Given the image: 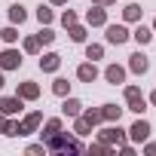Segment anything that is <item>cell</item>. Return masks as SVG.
<instances>
[{
  "label": "cell",
  "instance_id": "cell-25",
  "mask_svg": "<svg viewBox=\"0 0 156 156\" xmlns=\"http://www.w3.org/2000/svg\"><path fill=\"white\" fill-rule=\"evenodd\" d=\"M80 116H83V119H86V122H89V126H92V129H95V126H98V122H101V110H83V113H80Z\"/></svg>",
  "mask_w": 156,
  "mask_h": 156
},
{
  "label": "cell",
  "instance_id": "cell-35",
  "mask_svg": "<svg viewBox=\"0 0 156 156\" xmlns=\"http://www.w3.org/2000/svg\"><path fill=\"white\" fill-rule=\"evenodd\" d=\"M110 3H116V0H95V6H110Z\"/></svg>",
  "mask_w": 156,
  "mask_h": 156
},
{
  "label": "cell",
  "instance_id": "cell-8",
  "mask_svg": "<svg viewBox=\"0 0 156 156\" xmlns=\"http://www.w3.org/2000/svg\"><path fill=\"white\" fill-rule=\"evenodd\" d=\"M58 67H61V55H58V52H46V55L40 58V70H43V73H55Z\"/></svg>",
  "mask_w": 156,
  "mask_h": 156
},
{
  "label": "cell",
  "instance_id": "cell-1",
  "mask_svg": "<svg viewBox=\"0 0 156 156\" xmlns=\"http://www.w3.org/2000/svg\"><path fill=\"white\" fill-rule=\"evenodd\" d=\"M46 150H83V144L76 141V138H70V135L55 132V135L46 138Z\"/></svg>",
  "mask_w": 156,
  "mask_h": 156
},
{
  "label": "cell",
  "instance_id": "cell-9",
  "mask_svg": "<svg viewBox=\"0 0 156 156\" xmlns=\"http://www.w3.org/2000/svg\"><path fill=\"white\" fill-rule=\"evenodd\" d=\"M129 138H132V141H138V144H141V141H147V138H150V122H147V119H138V122L129 129Z\"/></svg>",
  "mask_w": 156,
  "mask_h": 156
},
{
  "label": "cell",
  "instance_id": "cell-14",
  "mask_svg": "<svg viewBox=\"0 0 156 156\" xmlns=\"http://www.w3.org/2000/svg\"><path fill=\"white\" fill-rule=\"evenodd\" d=\"M37 95H40V86H37V83H22V86H19V98H22V101H34Z\"/></svg>",
  "mask_w": 156,
  "mask_h": 156
},
{
  "label": "cell",
  "instance_id": "cell-39",
  "mask_svg": "<svg viewBox=\"0 0 156 156\" xmlns=\"http://www.w3.org/2000/svg\"><path fill=\"white\" fill-rule=\"evenodd\" d=\"M153 34H156V19H153Z\"/></svg>",
  "mask_w": 156,
  "mask_h": 156
},
{
  "label": "cell",
  "instance_id": "cell-27",
  "mask_svg": "<svg viewBox=\"0 0 156 156\" xmlns=\"http://www.w3.org/2000/svg\"><path fill=\"white\" fill-rule=\"evenodd\" d=\"M37 40H40V43H46V46H49V43H52V40H55V34H52V28H49V25H43V31H40V34H37Z\"/></svg>",
  "mask_w": 156,
  "mask_h": 156
},
{
  "label": "cell",
  "instance_id": "cell-31",
  "mask_svg": "<svg viewBox=\"0 0 156 156\" xmlns=\"http://www.w3.org/2000/svg\"><path fill=\"white\" fill-rule=\"evenodd\" d=\"M55 132H61V119H49V122H46V132H43V138H49V135H55Z\"/></svg>",
  "mask_w": 156,
  "mask_h": 156
},
{
  "label": "cell",
  "instance_id": "cell-33",
  "mask_svg": "<svg viewBox=\"0 0 156 156\" xmlns=\"http://www.w3.org/2000/svg\"><path fill=\"white\" fill-rule=\"evenodd\" d=\"M43 150H46V144H34V147H28L31 156H37V153H43Z\"/></svg>",
  "mask_w": 156,
  "mask_h": 156
},
{
  "label": "cell",
  "instance_id": "cell-10",
  "mask_svg": "<svg viewBox=\"0 0 156 156\" xmlns=\"http://www.w3.org/2000/svg\"><path fill=\"white\" fill-rule=\"evenodd\" d=\"M76 76H80L83 83H95V80H98V67H95V61L80 64V67H76Z\"/></svg>",
  "mask_w": 156,
  "mask_h": 156
},
{
  "label": "cell",
  "instance_id": "cell-4",
  "mask_svg": "<svg viewBox=\"0 0 156 156\" xmlns=\"http://www.w3.org/2000/svg\"><path fill=\"white\" fill-rule=\"evenodd\" d=\"M129 70H132V73H147V70H150V58H147L144 52L129 55Z\"/></svg>",
  "mask_w": 156,
  "mask_h": 156
},
{
  "label": "cell",
  "instance_id": "cell-30",
  "mask_svg": "<svg viewBox=\"0 0 156 156\" xmlns=\"http://www.w3.org/2000/svg\"><path fill=\"white\" fill-rule=\"evenodd\" d=\"M138 98H144V95H141V89H138V86H126V101L132 104V101H138Z\"/></svg>",
  "mask_w": 156,
  "mask_h": 156
},
{
  "label": "cell",
  "instance_id": "cell-22",
  "mask_svg": "<svg viewBox=\"0 0 156 156\" xmlns=\"http://www.w3.org/2000/svg\"><path fill=\"white\" fill-rule=\"evenodd\" d=\"M0 40H3V43H16V40H19L16 25H9V28H3V31H0Z\"/></svg>",
  "mask_w": 156,
  "mask_h": 156
},
{
  "label": "cell",
  "instance_id": "cell-36",
  "mask_svg": "<svg viewBox=\"0 0 156 156\" xmlns=\"http://www.w3.org/2000/svg\"><path fill=\"white\" fill-rule=\"evenodd\" d=\"M67 3V0H52V6H64Z\"/></svg>",
  "mask_w": 156,
  "mask_h": 156
},
{
  "label": "cell",
  "instance_id": "cell-12",
  "mask_svg": "<svg viewBox=\"0 0 156 156\" xmlns=\"http://www.w3.org/2000/svg\"><path fill=\"white\" fill-rule=\"evenodd\" d=\"M40 122H43V113H37V110H34V113H28V116H25V119L19 122V126H22V135H28V132H34V129H37Z\"/></svg>",
  "mask_w": 156,
  "mask_h": 156
},
{
  "label": "cell",
  "instance_id": "cell-23",
  "mask_svg": "<svg viewBox=\"0 0 156 156\" xmlns=\"http://www.w3.org/2000/svg\"><path fill=\"white\" fill-rule=\"evenodd\" d=\"M52 92H55V95H61V98H64V95H67V92H70V83H67V80H61V76H58V80H55V83H52Z\"/></svg>",
  "mask_w": 156,
  "mask_h": 156
},
{
  "label": "cell",
  "instance_id": "cell-28",
  "mask_svg": "<svg viewBox=\"0 0 156 156\" xmlns=\"http://www.w3.org/2000/svg\"><path fill=\"white\" fill-rule=\"evenodd\" d=\"M61 25H64V28L76 25V12H73V9H64V12H61Z\"/></svg>",
  "mask_w": 156,
  "mask_h": 156
},
{
  "label": "cell",
  "instance_id": "cell-38",
  "mask_svg": "<svg viewBox=\"0 0 156 156\" xmlns=\"http://www.w3.org/2000/svg\"><path fill=\"white\" fill-rule=\"evenodd\" d=\"M0 89H3V70H0Z\"/></svg>",
  "mask_w": 156,
  "mask_h": 156
},
{
  "label": "cell",
  "instance_id": "cell-29",
  "mask_svg": "<svg viewBox=\"0 0 156 156\" xmlns=\"http://www.w3.org/2000/svg\"><path fill=\"white\" fill-rule=\"evenodd\" d=\"M25 52L37 55V52H40V40H37V37H28V40H25Z\"/></svg>",
  "mask_w": 156,
  "mask_h": 156
},
{
  "label": "cell",
  "instance_id": "cell-16",
  "mask_svg": "<svg viewBox=\"0 0 156 156\" xmlns=\"http://www.w3.org/2000/svg\"><path fill=\"white\" fill-rule=\"evenodd\" d=\"M25 19H28L25 6H22V3H12V6H9V22H12V25H22Z\"/></svg>",
  "mask_w": 156,
  "mask_h": 156
},
{
  "label": "cell",
  "instance_id": "cell-20",
  "mask_svg": "<svg viewBox=\"0 0 156 156\" xmlns=\"http://www.w3.org/2000/svg\"><path fill=\"white\" fill-rule=\"evenodd\" d=\"M67 34H70V40H73V43H83V40H86V28H83V25H70V28H67Z\"/></svg>",
  "mask_w": 156,
  "mask_h": 156
},
{
  "label": "cell",
  "instance_id": "cell-15",
  "mask_svg": "<svg viewBox=\"0 0 156 156\" xmlns=\"http://www.w3.org/2000/svg\"><path fill=\"white\" fill-rule=\"evenodd\" d=\"M119 116H122V107H116V104H104V107H101V119L119 122Z\"/></svg>",
  "mask_w": 156,
  "mask_h": 156
},
{
  "label": "cell",
  "instance_id": "cell-21",
  "mask_svg": "<svg viewBox=\"0 0 156 156\" xmlns=\"http://www.w3.org/2000/svg\"><path fill=\"white\" fill-rule=\"evenodd\" d=\"M101 55H104V46H98V43H89V46H86V58H89V61H98Z\"/></svg>",
  "mask_w": 156,
  "mask_h": 156
},
{
  "label": "cell",
  "instance_id": "cell-6",
  "mask_svg": "<svg viewBox=\"0 0 156 156\" xmlns=\"http://www.w3.org/2000/svg\"><path fill=\"white\" fill-rule=\"evenodd\" d=\"M104 80H107L110 86H122V83H126V67H119V64H107Z\"/></svg>",
  "mask_w": 156,
  "mask_h": 156
},
{
  "label": "cell",
  "instance_id": "cell-24",
  "mask_svg": "<svg viewBox=\"0 0 156 156\" xmlns=\"http://www.w3.org/2000/svg\"><path fill=\"white\" fill-rule=\"evenodd\" d=\"M52 19H55V16H52L49 6H40V9H37V22H40V25H52Z\"/></svg>",
  "mask_w": 156,
  "mask_h": 156
},
{
  "label": "cell",
  "instance_id": "cell-13",
  "mask_svg": "<svg viewBox=\"0 0 156 156\" xmlns=\"http://www.w3.org/2000/svg\"><path fill=\"white\" fill-rule=\"evenodd\" d=\"M61 113H64V116H80V113H83V104L76 101V98H67V95H64V104H61Z\"/></svg>",
  "mask_w": 156,
  "mask_h": 156
},
{
  "label": "cell",
  "instance_id": "cell-19",
  "mask_svg": "<svg viewBox=\"0 0 156 156\" xmlns=\"http://www.w3.org/2000/svg\"><path fill=\"white\" fill-rule=\"evenodd\" d=\"M122 19H126V22H141V6H138V3H126Z\"/></svg>",
  "mask_w": 156,
  "mask_h": 156
},
{
  "label": "cell",
  "instance_id": "cell-5",
  "mask_svg": "<svg viewBox=\"0 0 156 156\" xmlns=\"http://www.w3.org/2000/svg\"><path fill=\"white\" fill-rule=\"evenodd\" d=\"M101 141H104V144H122V141H126V132L119 129V122H113V126H107V129L101 132Z\"/></svg>",
  "mask_w": 156,
  "mask_h": 156
},
{
  "label": "cell",
  "instance_id": "cell-17",
  "mask_svg": "<svg viewBox=\"0 0 156 156\" xmlns=\"http://www.w3.org/2000/svg\"><path fill=\"white\" fill-rule=\"evenodd\" d=\"M132 37H135L141 46H144V43H150V40H153V28H144V25H138V28L132 31Z\"/></svg>",
  "mask_w": 156,
  "mask_h": 156
},
{
  "label": "cell",
  "instance_id": "cell-18",
  "mask_svg": "<svg viewBox=\"0 0 156 156\" xmlns=\"http://www.w3.org/2000/svg\"><path fill=\"white\" fill-rule=\"evenodd\" d=\"M0 132L9 135V138H16V135H22V126H19V122H12V119H0Z\"/></svg>",
  "mask_w": 156,
  "mask_h": 156
},
{
  "label": "cell",
  "instance_id": "cell-11",
  "mask_svg": "<svg viewBox=\"0 0 156 156\" xmlns=\"http://www.w3.org/2000/svg\"><path fill=\"white\" fill-rule=\"evenodd\" d=\"M86 22H89L92 28H101V25H107V12H104V6H92V9L86 12Z\"/></svg>",
  "mask_w": 156,
  "mask_h": 156
},
{
  "label": "cell",
  "instance_id": "cell-26",
  "mask_svg": "<svg viewBox=\"0 0 156 156\" xmlns=\"http://www.w3.org/2000/svg\"><path fill=\"white\" fill-rule=\"evenodd\" d=\"M73 132H76V135H89V132H92V126H89L83 116H76V122H73Z\"/></svg>",
  "mask_w": 156,
  "mask_h": 156
},
{
  "label": "cell",
  "instance_id": "cell-3",
  "mask_svg": "<svg viewBox=\"0 0 156 156\" xmlns=\"http://www.w3.org/2000/svg\"><path fill=\"white\" fill-rule=\"evenodd\" d=\"M16 67H22V55H19V49L0 52V70H16Z\"/></svg>",
  "mask_w": 156,
  "mask_h": 156
},
{
  "label": "cell",
  "instance_id": "cell-37",
  "mask_svg": "<svg viewBox=\"0 0 156 156\" xmlns=\"http://www.w3.org/2000/svg\"><path fill=\"white\" fill-rule=\"evenodd\" d=\"M150 104H153V107H156V92H153V95H150Z\"/></svg>",
  "mask_w": 156,
  "mask_h": 156
},
{
  "label": "cell",
  "instance_id": "cell-7",
  "mask_svg": "<svg viewBox=\"0 0 156 156\" xmlns=\"http://www.w3.org/2000/svg\"><path fill=\"white\" fill-rule=\"evenodd\" d=\"M22 113V98H0V116H16Z\"/></svg>",
  "mask_w": 156,
  "mask_h": 156
},
{
  "label": "cell",
  "instance_id": "cell-2",
  "mask_svg": "<svg viewBox=\"0 0 156 156\" xmlns=\"http://www.w3.org/2000/svg\"><path fill=\"white\" fill-rule=\"evenodd\" d=\"M104 37H107V43H116V46H119V43H126V40L132 37V31H129L126 25H107V34H104Z\"/></svg>",
  "mask_w": 156,
  "mask_h": 156
},
{
  "label": "cell",
  "instance_id": "cell-34",
  "mask_svg": "<svg viewBox=\"0 0 156 156\" xmlns=\"http://www.w3.org/2000/svg\"><path fill=\"white\" fill-rule=\"evenodd\" d=\"M144 153H150V156H156V144H147V147H144Z\"/></svg>",
  "mask_w": 156,
  "mask_h": 156
},
{
  "label": "cell",
  "instance_id": "cell-32",
  "mask_svg": "<svg viewBox=\"0 0 156 156\" xmlns=\"http://www.w3.org/2000/svg\"><path fill=\"white\" fill-rule=\"evenodd\" d=\"M89 153H98V156H104V153H110V144H104V141H101V144H92V147H89Z\"/></svg>",
  "mask_w": 156,
  "mask_h": 156
}]
</instances>
